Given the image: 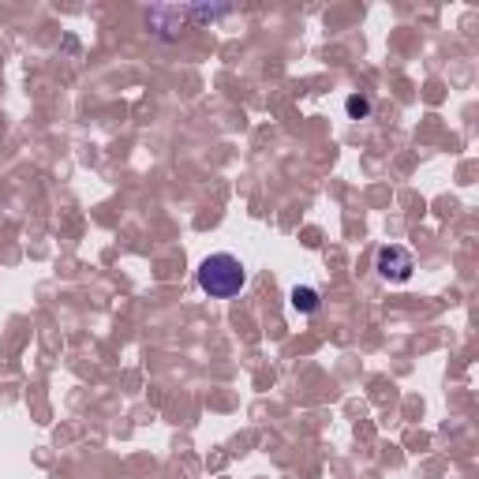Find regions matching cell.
Wrapping results in <instances>:
<instances>
[{
	"label": "cell",
	"mask_w": 479,
	"mask_h": 479,
	"mask_svg": "<svg viewBox=\"0 0 479 479\" xmlns=\"http://www.w3.org/2000/svg\"><path fill=\"white\" fill-rule=\"evenodd\" d=\"M247 273H244V263L229 251H217V255H207L198 263V289H203L210 299H229L244 289Z\"/></svg>",
	"instance_id": "1"
},
{
	"label": "cell",
	"mask_w": 479,
	"mask_h": 479,
	"mask_svg": "<svg viewBox=\"0 0 479 479\" xmlns=\"http://www.w3.org/2000/svg\"><path fill=\"white\" fill-rule=\"evenodd\" d=\"M374 270L382 281L390 285H405L412 270H416V255L409 247H401V244H386V247H378V255H374Z\"/></svg>",
	"instance_id": "2"
},
{
	"label": "cell",
	"mask_w": 479,
	"mask_h": 479,
	"mask_svg": "<svg viewBox=\"0 0 479 479\" xmlns=\"http://www.w3.org/2000/svg\"><path fill=\"white\" fill-rule=\"evenodd\" d=\"M289 304H292V311H299V315H315V311L322 308V299H318V289L296 285V289L289 292Z\"/></svg>",
	"instance_id": "3"
},
{
	"label": "cell",
	"mask_w": 479,
	"mask_h": 479,
	"mask_svg": "<svg viewBox=\"0 0 479 479\" xmlns=\"http://www.w3.org/2000/svg\"><path fill=\"white\" fill-rule=\"evenodd\" d=\"M345 109H348V116H352V120H364V116L371 113V97H364V94H348Z\"/></svg>",
	"instance_id": "4"
}]
</instances>
